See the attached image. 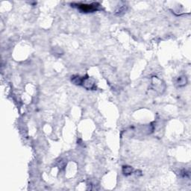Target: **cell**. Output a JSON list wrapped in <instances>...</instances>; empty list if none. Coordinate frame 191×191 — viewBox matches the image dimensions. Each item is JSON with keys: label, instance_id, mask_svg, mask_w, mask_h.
I'll use <instances>...</instances> for the list:
<instances>
[{"label": "cell", "instance_id": "1", "mask_svg": "<svg viewBox=\"0 0 191 191\" xmlns=\"http://www.w3.org/2000/svg\"><path fill=\"white\" fill-rule=\"evenodd\" d=\"M73 7L77 8L79 11L83 13H92L99 9L100 5L97 3H93L91 4H83V3H73L71 4Z\"/></svg>", "mask_w": 191, "mask_h": 191}, {"label": "cell", "instance_id": "2", "mask_svg": "<svg viewBox=\"0 0 191 191\" xmlns=\"http://www.w3.org/2000/svg\"><path fill=\"white\" fill-rule=\"evenodd\" d=\"M132 172V168L130 166H124L123 167V172L125 173V175H128L131 173Z\"/></svg>", "mask_w": 191, "mask_h": 191}]
</instances>
